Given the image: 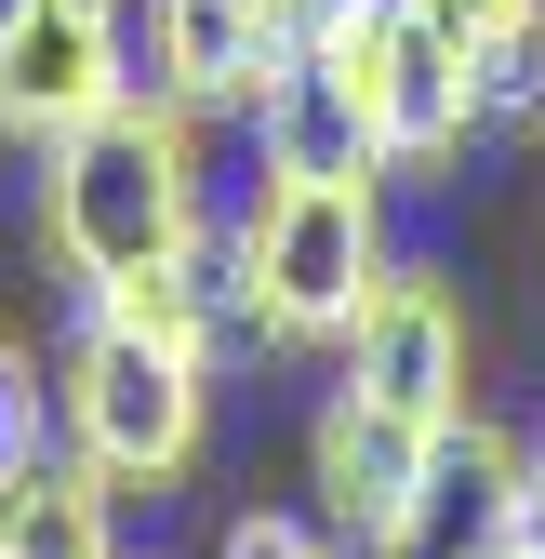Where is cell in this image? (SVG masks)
Masks as SVG:
<instances>
[{"label": "cell", "instance_id": "8992f818", "mask_svg": "<svg viewBox=\"0 0 545 559\" xmlns=\"http://www.w3.org/2000/svg\"><path fill=\"white\" fill-rule=\"evenodd\" d=\"M347 386H373L386 413H413V427H465L480 413V333H465V294H452V266H426V253H399L386 266V294L360 307V333H347V360H332Z\"/></svg>", "mask_w": 545, "mask_h": 559}, {"label": "cell", "instance_id": "3957f363", "mask_svg": "<svg viewBox=\"0 0 545 559\" xmlns=\"http://www.w3.org/2000/svg\"><path fill=\"white\" fill-rule=\"evenodd\" d=\"M53 427L120 507H160L214 453V360L133 333L107 307H66V333H53Z\"/></svg>", "mask_w": 545, "mask_h": 559}, {"label": "cell", "instance_id": "8fae6325", "mask_svg": "<svg viewBox=\"0 0 545 559\" xmlns=\"http://www.w3.org/2000/svg\"><path fill=\"white\" fill-rule=\"evenodd\" d=\"M0 559H120V493L66 440L0 466Z\"/></svg>", "mask_w": 545, "mask_h": 559}, {"label": "cell", "instance_id": "30bf717a", "mask_svg": "<svg viewBox=\"0 0 545 559\" xmlns=\"http://www.w3.org/2000/svg\"><path fill=\"white\" fill-rule=\"evenodd\" d=\"M240 120H253V160H266V174H373V133H360L347 81L319 67V40H293L280 67H266Z\"/></svg>", "mask_w": 545, "mask_h": 559}, {"label": "cell", "instance_id": "52a82bcc", "mask_svg": "<svg viewBox=\"0 0 545 559\" xmlns=\"http://www.w3.org/2000/svg\"><path fill=\"white\" fill-rule=\"evenodd\" d=\"M532 546V440H506L493 413H465V427L426 453L413 507H399L360 559H519Z\"/></svg>", "mask_w": 545, "mask_h": 559}, {"label": "cell", "instance_id": "4fadbf2b", "mask_svg": "<svg viewBox=\"0 0 545 559\" xmlns=\"http://www.w3.org/2000/svg\"><path fill=\"white\" fill-rule=\"evenodd\" d=\"M214 559H360V546L332 533L319 507H240V520L214 533Z\"/></svg>", "mask_w": 545, "mask_h": 559}, {"label": "cell", "instance_id": "5bb4252c", "mask_svg": "<svg viewBox=\"0 0 545 559\" xmlns=\"http://www.w3.org/2000/svg\"><path fill=\"white\" fill-rule=\"evenodd\" d=\"M532 546H545V427H532Z\"/></svg>", "mask_w": 545, "mask_h": 559}, {"label": "cell", "instance_id": "9c48e42d", "mask_svg": "<svg viewBox=\"0 0 545 559\" xmlns=\"http://www.w3.org/2000/svg\"><path fill=\"white\" fill-rule=\"evenodd\" d=\"M426 453H439V427H413V413H386L373 386L332 373V386H319V413H306V507L347 533V546H373L399 507H413Z\"/></svg>", "mask_w": 545, "mask_h": 559}, {"label": "cell", "instance_id": "5b68a950", "mask_svg": "<svg viewBox=\"0 0 545 559\" xmlns=\"http://www.w3.org/2000/svg\"><path fill=\"white\" fill-rule=\"evenodd\" d=\"M147 67H133L120 0H0V147L40 160L81 120H107Z\"/></svg>", "mask_w": 545, "mask_h": 559}, {"label": "cell", "instance_id": "6da1fadb", "mask_svg": "<svg viewBox=\"0 0 545 559\" xmlns=\"http://www.w3.org/2000/svg\"><path fill=\"white\" fill-rule=\"evenodd\" d=\"M214 240V120L133 81L107 120L40 147V266L66 294H120Z\"/></svg>", "mask_w": 545, "mask_h": 559}, {"label": "cell", "instance_id": "ba28073f", "mask_svg": "<svg viewBox=\"0 0 545 559\" xmlns=\"http://www.w3.org/2000/svg\"><path fill=\"white\" fill-rule=\"evenodd\" d=\"M319 0H147V94L199 107V120H240L253 81L306 40Z\"/></svg>", "mask_w": 545, "mask_h": 559}, {"label": "cell", "instance_id": "277c9868", "mask_svg": "<svg viewBox=\"0 0 545 559\" xmlns=\"http://www.w3.org/2000/svg\"><path fill=\"white\" fill-rule=\"evenodd\" d=\"M306 40H319L332 81H347V107H360V133H373V174H386V187L426 200V187L465 174V147H493L480 67H465L413 0H319Z\"/></svg>", "mask_w": 545, "mask_h": 559}, {"label": "cell", "instance_id": "7c38bea8", "mask_svg": "<svg viewBox=\"0 0 545 559\" xmlns=\"http://www.w3.org/2000/svg\"><path fill=\"white\" fill-rule=\"evenodd\" d=\"M53 440H66V427H53V360L0 333V466H27V453H53Z\"/></svg>", "mask_w": 545, "mask_h": 559}, {"label": "cell", "instance_id": "7a4b0ae2", "mask_svg": "<svg viewBox=\"0 0 545 559\" xmlns=\"http://www.w3.org/2000/svg\"><path fill=\"white\" fill-rule=\"evenodd\" d=\"M386 200H399L386 174H253V200L214 227L240 346H266V360H347L360 307L399 266V214Z\"/></svg>", "mask_w": 545, "mask_h": 559}, {"label": "cell", "instance_id": "9a60e30c", "mask_svg": "<svg viewBox=\"0 0 545 559\" xmlns=\"http://www.w3.org/2000/svg\"><path fill=\"white\" fill-rule=\"evenodd\" d=\"M519 559H545V546H519Z\"/></svg>", "mask_w": 545, "mask_h": 559}]
</instances>
